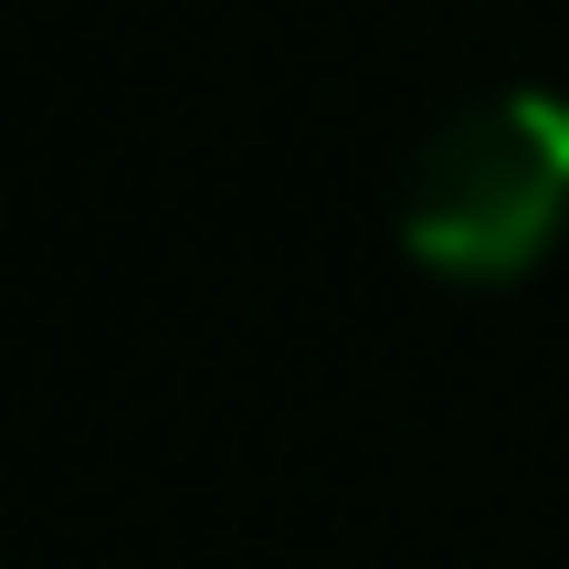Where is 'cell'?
<instances>
[{"mask_svg": "<svg viewBox=\"0 0 569 569\" xmlns=\"http://www.w3.org/2000/svg\"><path fill=\"white\" fill-rule=\"evenodd\" d=\"M569 232V106L538 84L475 96L401 169V253L443 284H517Z\"/></svg>", "mask_w": 569, "mask_h": 569, "instance_id": "1", "label": "cell"}]
</instances>
